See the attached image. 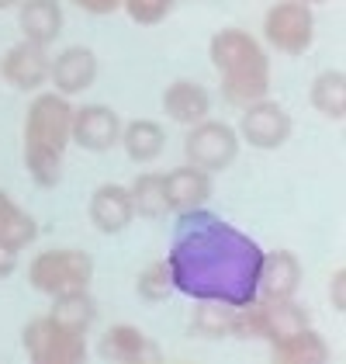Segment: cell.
Masks as SVG:
<instances>
[{"label": "cell", "mask_w": 346, "mask_h": 364, "mask_svg": "<svg viewBox=\"0 0 346 364\" xmlns=\"http://www.w3.org/2000/svg\"><path fill=\"white\" fill-rule=\"evenodd\" d=\"M260 260L263 250L257 240L204 205L177 212L167 253L173 291H184L194 302L242 306L257 299Z\"/></svg>", "instance_id": "1"}, {"label": "cell", "mask_w": 346, "mask_h": 364, "mask_svg": "<svg viewBox=\"0 0 346 364\" xmlns=\"http://www.w3.org/2000/svg\"><path fill=\"white\" fill-rule=\"evenodd\" d=\"M73 105L56 94H35L25 112V167L38 188H56L62 177V156L73 142Z\"/></svg>", "instance_id": "2"}, {"label": "cell", "mask_w": 346, "mask_h": 364, "mask_svg": "<svg viewBox=\"0 0 346 364\" xmlns=\"http://www.w3.org/2000/svg\"><path fill=\"white\" fill-rule=\"evenodd\" d=\"M208 59L222 77V97L232 108H250L270 94V59L250 31H215L208 42Z\"/></svg>", "instance_id": "3"}, {"label": "cell", "mask_w": 346, "mask_h": 364, "mask_svg": "<svg viewBox=\"0 0 346 364\" xmlns=\"http://www.w3.org/2000/svg\"><path fill=\"white\" fill-rule=\"evenodd\" d=\"M90 281H94V257L84 250H73V247L42 250L28 264V284L49 299L90 288Z\"/></svg>", "instance_id": "4"}, {"label": "cell", "mask_w": 346, "mask_h": 364, "mask_svg": "<svg viewBox=\"0 0 346 364\" xmlns=\"http://www.w3.org/2000/svg\"><path fill=\"white\" fill-rule=\"evenodd\" d=\"M21 347L35 364H80L86 358V333L45 312L21 330Z\"/></svg>", "instance_id": "5"}, {"label": "cell", "mask_w": 346, "mask_h": 364, "mask_svg": "<svg viewBox=\"0 0 346 364\" xmlns=\"http://www.w3.org/2000/svg\"><path fill=\"white\" fill-rule=\"evenodd\" d=\"M263 42L284 56H305L316 42V14L301 0H277L263 14Z\"/></svg>", "instance_id": "6"}, {"label": "cell", "mask_w": 346, "mask_h": 364, "mask_svg": "<svg viewBox=\"0 0 346 364\" xmlns=\"http://www.w3.org/2000/svg\"><path fill=\"white\" fill-rule=\"evenodd\" d=\"M239 132L232 129L229 122H215V118H204L198 125H191L187 139H184V156L191 167H201L208 173H218V170H229L239 156Z\"/></svg>", "instance_id": "7"}, {"label": "cell", "mask_w": 346, "mask_h": 364, "mask_svg": "<svg viewBox=\"0 0 346 364\" xmlns=\"http://www.w3.org/2000/svg\"><path fill=\"white\" fill-rule=\"evenodd\" d=\"M291 129H294V122H291L288 108L270 101V97H263L257 105L242 108L235 132H239V139L250 142L253 149H281L291 139Z\"/></svg>", "instance_id": "8"}, {"label": "cell", "mask_w": 346, "mask_h": 364, "mask_svg": "<svg viewBox=\"0 0 346 364\" xmlns=\"http://www.w3.org/2000/svg\"><path fill=\"white\" fill-rule=\"evenodd\" d=\"M49 70H52V56L45 53V46H35L28 38L11 46L0 59V77L14 90H25V94L49 84Z\"/></svg>", "instance_id": "9"}, {"label": "cell", "mask_w": 346, "mask_h": 364, "mask_svg": "<svg viewBox=\"0 0 346 364\" xmlns=\"http://www.w3.org/2000/svg\"><path fill=\"white\" fill-rule=\"evenodd\" d=\"M121 114L108 105H84L73 108V142L84 146L86 153H108L121 139Z\"/></svg>", "instance_id": "10"}, {"label": "cell", "mask_w": 346, "mask_h": 364, "mask_svg": "<svg viewBox=\"0 0 346 364\" xmlns=\"http://www.w3.org/2000/svg\"><path fill=\"white\" fill-rule=\"evenodd\" d=\"M86 215H90V225L104 236H115V232H125L132 219H135V205H132V195L125 184H101L94 195H90V205H86Z\"/></svg>", "instance_id": "11"}, {"label": "cell", "mask_w": 346, "mask_h": 364, "mask_svg": "<svg viewBox=\"0 0 346 364\" xmlns=\"http://www.w3.org/2000/svg\"><path fill=\"white\" fill-rule=\"evenodd\" d=\"M97 80V56L94 49L86 46H69L52 59V70H49V84L56 87V94L62 97H73V94H84L90 90Z\"/></svg>", "instance_id": "12"}, {"label": "cell", "mask_w": 346, "mask_h": 364, "mask_svg": "<svg viewBox=\"0 0 346 364\" xmlns=\"http://www.w3.org/2000/svg\"><path fill=\"white\" fill-rule=\"evenodd\" d=\"M298 284H301V260H298V253L291 250L263 253L260 278H257L260 299H294Z\"/></svg>", "instance_id": "13"}, {"label": "cell", "mask_w": 346, "mask_h": 364, "mask_svg": "<svg viewBox=\"0 0 346 364\" xmlns=\"http://www.w3.org/2000/svg\"><path fill=\"white\" fill-rule=\"evenodd\" d=\"M97 354L121 364L160 361V347L152 343V336H145L139 326H128V323H118L111 330H104L101 343H97Z\"/></svg>", "instance_id": "14"}, {"label": "cell", "mask_w": 346, "mask_h": 364, "mask_svg": "<svg viewBox=\"0 0 346 364\" xmlns=\"http://www.w3.org/2000/svg\"><path fill=\"white\" fill-rule=\"evenodd\" d=\"M163 184H167V208L170 212L201 208L204 201L211 198V173L201 167H191V164L163 173Z\"/></svg>", "instance_id": "15"}, {"label": "cell", "mask_w": 346, "mask_h": 364, "mask_svg": "<svg viewBox=\"0 0 346 364\" xmlns=\"http://www.w3.org/2000/svg\"><path fill=\"white\" fill-rule=\"evenodd\" d=\"M62 4L59 0H21L18 4V25L25 31V38L35 46H52L62 35Z\"/></svg>", "instance_id": "16"}, {"label": "cell", "mask_w": 346, "mask_h": 364, "mask_svg": "<svg viewBox=\"0 0 346 364\" xmlns=\"http://www.w3.org/2000/svg\"><path fill=\"white\" fill-rule=\"evenodd\" d=\"M270 358L277 364H322L329 361V343L316 326H301L294 333L270 340Z\"/></svg>", "instance_id": "17"}, {"label": "cell", "mask_w": 346, "mask_h": 364, "mask_svg": "<svg viewBox=\"0 0 346 364\" xmlns=\"http://www.w3.org/2000/svg\"><path fill=\"white\" fill-rule=\"evenodd\" d=\"M163 112L170 114L173 122L191 129V125H198L211 114V94L194 80H173L163 90Z\"/></svg>", "instance_id": "18"}, {"label": "cell", "mask_w": 346, "mask_h": 364, "mask_svg": "<svg viewBox=\"0 0 346 364\" xmlns=\"http://www.w3.org/2000/svg\"><path fill=\"white\" fill-rule=\"evenodd\" d=\"M118 146L125 149V156H128L132 164H152V160H160L163 149H167V132H163V125L152 122V118H135V122L121 125Z\"/></svg>", "instance_id": "19"}, {"label": "cell", "mask_w": 346, "mask_h": 364, "mask_svg": "<svg viewBox=\"0 0 346 364\" xmlns=\"http://www.w3.org/2000/svg\"><path fill=\"white\" fill-rule=\"evenodd\" d=\"M35 236H38L35 215L25 212L7 191H0V243H7L14 250H25L28 243H35Z\"/></svg>", "instance_id": "20"}, {"label": "cell", "mask_w": 346, "mask_h": 364, "mask_svg": "<svg viewBox=\"0 0 346 364\" xmlns=\"http://www.w3.org/2000/svg\"><path fill=\"white\" fill-rule=\"evenodd\" d=\"M308 101L318 114L333 118V122H343L346 118V73L343 70H322L312 90H308Z\"/></svg>", "instance_id": "21"}, {"label": "cell", "mask_w": 346, "mask_h": 364, "mask_svg": "<svg viewBox=\"0 0 346 364\" xmlns=\"http://www.w3.org/2000/svg\"><path fill=\"white\" fill-rule=\"evenodd\" d=\"M59 323L80 330V333H90V326L97 323V302L90 295V288H80V291H66V295H56L52 299V309Z\"/></svg>", "instance_id": "22"}, {"label": "cell", "mask_w": 346, "mask_h": 364, "mask_svg": "<svg viewBox=\"0 0 346 364\" xmlns=\"http://www.w3.org/2000/svg\"><path fill=\"white\" fill-rule=\"evenodd\" d=\"M128 195L135 205V215L145 219H160L167 215V184H163V173H139L132 184H128Z\"/></svg>", "instance_id": "23"}, {"label": "cell", "mask_w": 346, "mask_h": 364, "mask_svg": "<svg viewBox=\"0 0 346 364\" xmlns=\"http://www.w3.org/2000/svg\"><path fill=\"white\" fill-rule=\"evenodd\" d=\"M229 336H235V340H270V323H267V309H263L260 295L242 302V306H232Z\"/></svg>", "instance_id": "24"}, {"label": "cell", "mask_w": 346, "mask_h": 364, "mask_svg": "<svg viewBox=\"0 0 346 364\" xmlns=\"http://www.w3.org/2000/svg\"><path fill=\"white\" fill-rule=\"evenodd\" d=\"M263 309H267V323H270V340L274 336L294 333L301 326H312V316L308 309L298 306L294 299H263ZM267 340V343H270Z\"/></svg>", "instance_id": "25"}, {"label": "cell", "mask_w": 346, "mask_h": 364, "mask_svg": "<svg viewBox=\"0 0 346 364\" xmlns=\"http://www.w3.org/2000/svg\"><path fill=\"white\" fill-rule=\"evenodd\" d=\"M229 319L232 306L225 302H198L194 316H191V330L204 340H222V336H229Z\"/></svg>", "instance_id": "26"}, {"label": "cell", "mask_w": 346, "mask_h": 364, "mask_svg": "<svg viewBox=\"0 0 346 364\" xmlns=\"http://www.w3.org/2000/svg\"><path fill=\"white\" fill-rule=\"evenodd\" d=\"M135 291H139V299H145V302H163V299L170 295L173 278H170V264H167V257H163V260L145 264L143 271H139V278H135Z\"/></svg>", "instance_id": "27"}, {"label": "cell", "mask_w": 346, "mask_h": 364, "mask_svg": "<svg viewBox=\"0 0 346 364\" xmlns=\"http://www.w3.org/2000/svg\"><path fill=\"white\" fill-rule=\"evenodd\" d=\"M173 4H177V0H121V11H125L135 25L152 28V25H160V21L170 18Z\"/></svg>", "instance_id": "28"}, {"label": "cell", "mask_w": 346, "mask_h": 364, "mask_svg": "<svg viewBox=\"0 0 346 364\" xmlns=\"http://www.w3.org/2000/svg\"><path fill=\"white\" fill-rule=\"evenodd\" d=\"M329 299L336 312H346V267H336L329 278Z\"/></svg>", "instance_id": "29"}, {"label": "cell", "mask_w": 346, "mask_h": 364, "mask_svg": "<svg viewBox=\"0 0 346 364\" xmlns=\"http://www.w3.org/2000/svg\"><path fill=\"white\" fill-rule=\"evenodd\" d=\"M69 4H77L80 11H86V14H97V18L121 11V0H69Z\"/></svg>", "instance_id": "30"}, {"label": "cell", "mask_w": 346, "mask_h": 364, "mask_svg": "<svg viewBox=\"0 0 346 364\" xmlns=\"http://www.w3.org/2000/svg\"><path fill=\"white\" fill-rule=\"evenodd\" d=\"M18 253H21V250H14V247L0 243V281L11 278V274L18 271Z\"/></svg>", "instance_id": "31"}, {"label": "cell", "mask_w": 346, "mask_h": 364, "mask_svg": "<svg viewBox=\"0 0 346 364\" xmlns=\"http://www.w3.org/2000/svg\"><path fill=\"white\" fill-rule=\"evenodd\" d=\"M21 0H0V11H11V7H18Z\"/></svg>", "instance_id": "32"}, {"label": "cell", "mask_w": 346, "mask_h": 364, "mask_svg": "<svg viewBox=\"0 0 346 364\" xmlns=\"http://www.w3.org/2000/svg\"><path fill=\"white\" fill-rule=\"evenodd\" d=\"M301 4H308V7H312V4H325V0H301Z\"/></svg>", "instance_id": "33"}]
</instances>
